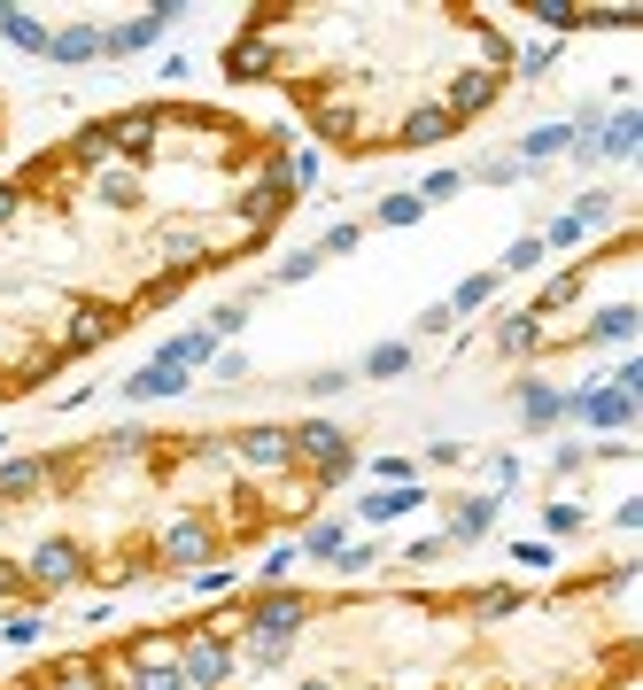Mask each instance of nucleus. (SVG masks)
Instances as JSON below:
<instances>
[{
    "mask_svg": "<svg viewBox=\"0 0 643 690\" xmlns=\"http://www.w3.org/2000/svg\"><path fill=\"white\" fill-rule=\"evenodd\" d=\"M39 629H47V621H39L32 606H24V613H9V621H0V636H9V644H39Z\"/></svg>",
    "mask_w": 643,
    "mask_h": 690,
    "instance_id": "nucleus-17",
    "label": "nucleus"
},
{
    "mask_svg": "<svg viewBox=\"0 0 643 690\" xmlns=\"http://www.w3.org/2000/svg\"><path fill=\"white\" fill-rule=\"evenodd\" d=\"M489 481H504V489H512V481H519V458H512V451H496V458H489Z\"/></svg>",
    "mask_w": 643,
    "mask_h": 690,
    "instance_id": "nucleus-23",
    "label": "nucleus"
},
{
    "mask_svg": "<svg viewBox=\"0 0 643 690\" xmlns=\"http://www.w3.org/2000/svg\"><path fill=\"white\" fill-rule=\"evenodd\" d=\"M496 280H504V272H474V280H466V288H457V295H449V303H442V311H449V318H466V311H481V303H489V295H496Z\"/></svg>",
    "mask_w": 643,
    "mask_h": 690,
    "instance_id": "nucleus-11",
    "label": "nucleus"
},
{
    "mask_svg": "<svg viewBox=\"0 0 643 690\" xmlns=\"http://www.w3.org/2000/svg\"><path fill=\"white\" fill-rule=\"evenodd\" d=\"M419 210H426L419 195H388V202L373 210V225H419Z\"/></svg>",
    "mask_w": 643,
    "mask_h": 690,
    "instance_id": "nucleus-14",
    "label": "nucleus"
},
{
    "mask_svg": "<svg viewBox=\"0 0 643 690\" xmlns=\"http://www.w3.org/2000/svg\"><path fill=\"white\" fill-rule=\"evenodd\" d=\"M47 62H102V24H62V32H47Z\"/></svg>",
    "mask_w": 643,
    "mask_h": 690,
    "instance_id": "nucleus-4",
    "label": "nucleus"
},
{
    "mask_svg": "<svg viewBox=\"0 0 643 690\" xmlns=\"http://www.w3.org/2000/svg\"><path fill=\"white\" fill-rule=\"evenodd\" d=\"M535 265H542V241H535V233H519V241L504 248V272H535Z\"/></svg>",
    "mask_w": 643,
    "mask_h": 690,
    "instance_id": "nucleus-16",
    "label": "nucleus"
},
{
    "mask_svg": "<svg viewBox=\"0 0 643 690\" xmlns=\"http://www.w3.org/2000/svg\"><path fill=\"white\" fill-rule=\"evenodd\" d=\"M582 528V504H550V536H574Z\"/></svg>",
    "mask_w": 643,
    "mask_h": 690,
    "instance_id": "nucleus-22",
    "label": "nucleus"
},
{
    "mask_svg": "<svg viewBox=\"0 0 643 690\" xmlns=\"http://www.w3.org/2000/svg\"><path fill=\"white\" fill-rule=\"evenodd\" d=\"M449 195H466V171H434V179L419 187V202H449Z\"/></svg>",
    "mask_w": 643,
    "mask_h": 690,
    "instance_id": "nucleus-18",
    "label": "nucleus"
},
{
    "mask_svg": "<svg viewBox=\"0 0 643 690\" xmlns=\"http://www.w3.org/2000/svg\"><path fill=\"white\" fill-rule=\"evenodd\" d=\"M566 148H574V125H542V132H527V140H519V171H527V163H542V155H566Z\"/></svg>",
    "mask_w": 643,
    "mask_h": 690,
    "instance_id": "nucleus-10",
    "label": "nucleus"
},
{
    "mask_svg": "<svg viewBox=\"0 0 643 690\" xmlns=\"http://www.w3.org/2000/svg\"><path fill=\"white\" fill-rule=\"evenodd\" d=\"M635 140H643V109H620V117L589 140V155H635Z\"/></svg>",
    "mask_w": 643,
    "mask_h": 690,
    "instance_id": "nucleus-6",
    "label": "nucleus"
},
{
    "mask_svg": "<svg viewBox=\"0 0 643 690\" xmlns=\"http://www.w3.org/2000/svg\"><path fill=\"white\" fill-rule=\"evenodd\" d=\"M0 451H9V435H0Z\"/></svg>",
    "mask_w": 643,
    "mask_h": 690,
    "instance_id": "nucleus-24",
    "label": "nucleus"
},
{
    "mask_svg": "<svg viewBox=\"0 0 643 690\" xmlns=\"http://www.w3.org/2000/svg\"><path fill=\"white\" fill-rule=\"evenodd\" d=\"M288 566H295V551L280 543V551H264V566H256V582H288Z\"/></svg>",
    "mask_w": 643,
    "mask_h": 690,
    "instance_id": "nucleus-21",
    "label": "nucleus"
},
{
    "mask_svg": "<svg viewBox=\"0 0 643 690\" xmlns=\"http://www.w3.org/2000/svg\"><path fill=\"white\" fill-rule=\"evenodd\" d=\"M171 24H178V0H163V9H148V16H125V24H102V55H140V47H155Z\"/></svg>",
    "mask_w": 643,
    "mask_h": 690,
    "instance_id": "nucleus-1",
    "label": "nucleus"
},
{
    "mask_svg": "<svg viewBox=\"0 0 643 690\" xmlns=\"http://www.w3.org/2000/svg\"><path fill=\"white\" fill-rule=\"evenodd\" d=\"M474 179H489V187H512V179H519V155H481V163H474Z\"/></svg>",
    "mask_w": 643,
    "mask_h": 690,
    "instance_id": "nucleus-15",
    "label": "nucleus"
},
{
    "mask_svg": "<svg viewBox=\"0 0 643 690\" xmlns=\"http://www.w3.org/2000/svg\"><path fill=\"white\" fill-rule=\"evenodd\" d=\"M356 241H364V225H356V218H341V225H326V233H318L311 248H318V265H326V256H349Z\"/></svg>",
    "mask_w": 643,
    "mask_h": 690,
    "instance_id": "nucleus-13",
    "label": "nucleus"
},
{
    "mask_svg": "<svg viewBox=\"0 0 643 690\" xmlns=\"http://www.w3.org/2000/svg\"><path fill=\"white\" fill-rule=\"evenodd\" d=\"M566 419H582V426H635V396L612 381V388H582V396H566Z\"/></svg>",
    "mask_w": 643,
    "mask_h": 690,
    "instance_id": "nucleus-2",
    "label": "nucleus"
},
{
    "mask_svg": "<svg viewBox=\"0 0 643 690\" xmlns=\"http://www.w3.org/2000/svg\"><path fill=\"white\" fill-rule=\"evenodd\" d=\"M519 419H527V426L566 419V396H559V388H542V381H527V388H519Z\"/></svg>",
    "mask_w": 643,
    "mask_h": 690,
    "instance_id": "nucleus-7",
    "label": "nucleus"
},
{
    "mask_svg": "<svg viewBox=\"0 0 643 690\" xmlns=\"http://www.w3.org/2000/svg\"><path fill=\"white\" fill-rule=\"evenodd\" d=\"M426 496L411 489V481H396V489H373V496H364L356 504V521H404V512H419Z\"/></svg>",
    "mask_w": 643,
    "mask_h": 690,
    "instance_id": "nucleus-5",
    "label": "nucleus"
},
{
    "mask_svg": "<svg viewBox=\"0 0 643 690\" xmlns=\"http://www.w3.org/2000/svg\"><path fill=\"white\" fill-rule=\"evenodd\" d=\"M396 373H411V341H373L364 350V381H396Z\"/></svg>",
    "mask_w": 643,
    "mask_h": 690,
    "instance_id": "nucleus-9",
    "label": "nucleus"
},
{
    "mask_svg": "<svg viewBox=\"0 0 643 690\" xmlns=\"http://www.w3.org/2000/svg\"><path fill=\"white\" fill-rule=\"evenodd\" d=\"M341 551H349V528H341V521H318V528L303 536V559H341Z\"/></svg>",
    "mask_w": 643,
    "mask_h": 690,
    "instance_id": "nucleus-12",
    "label": "nucleus"
},
{
    "mask_svg": "<svg viewBox=\"0 0 643 690\" xmlns=\"http://www.w3.org/2000/svg\"><path fill=\"white\" fill-rule=\"evenodd\" d=\"M489 521H496V496H457V504H449L442 543H449V551H457V543H474V536H489Z\"/></svg>",
    "mask_w": 643,
    "mask_h": 690,
    "instance_id": "nucleus-3",
    "label": "nucleus"
},
{
    "mask_svg": "<svg viewBox=\"0 0 643 690\" xmlns=\"http://www.w3.org/2000/svg\"><path fill=\"white\" fill-rule=\"evenodd\" d=\"M210 373H218V388H233V381L248 373V358H241V350H218V358H210Z\"/></svg>",
    "mask_w": 643,
    "mask_h": 690,
    "instance_id": "nucleus-20",
    "label": "nucleus"
},
{
    "mask_svg": "<svg viewBox=\"0 0 643 690\" xmlns=\"http://www.w3.org/2000/svg\"><path fill=\"white\" fill-rule=\"evenodd\" d=\"M241 326H248V311H241V303H218V311H210V334H218V341H233Z\"/></svg>",
    "mask_w": 643,
    "mask_h": 690,
    "instance_id": "nucleus-19",
    "label": "nucleus"
},
{
    "mask_svg": "<svg viewBox=\"0 0 643 690\" xmlns=\"http://www.w3.org/2000/svg\"><path fill=\"white\" fill-rule=\"evenodd\" d=\"M0 39L24 47V55H47V24H39V16H24V9H0Z\"/></svg>",
    "mask_w": 643,
    "mask_h": 690,
    "instance_id": "nucleus-8",
    "label": "nucleus"
}]
</instances>
